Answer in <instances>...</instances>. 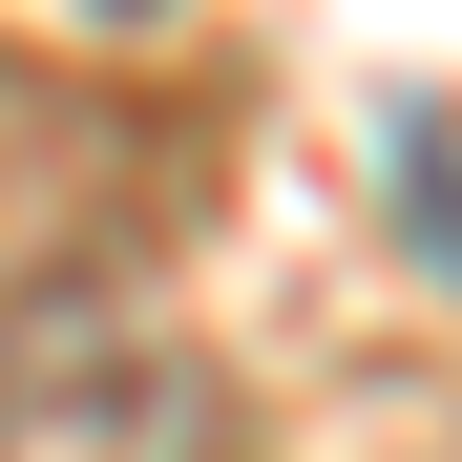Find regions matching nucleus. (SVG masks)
I'll return each mask as SVG.
<instances>
[{
	"label": "nucleus",
	"instance_id": "1",
	"mask_svg": "<svg viewBox=\"0 0 462 462\" xmlns=\"http://www.w3.org/2000/svg\"><path fill=\"white\" fill-rule=\"evenodd\" d=\"M0 462H231V378L169 273H22L0 294Z\"/></svg>",
	"mask_w": 462,
	"mask_h": 462
}]
</instances>
